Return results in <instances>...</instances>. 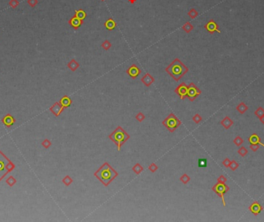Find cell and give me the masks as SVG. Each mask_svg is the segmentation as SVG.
I'll use <instances>...</instances> for the list:
<instances>
[{
	"label": "cell",
	"mask_w": 264,
	"mask_h": 222,
	"mask_svg": "<svg viewBox=\"0 0 264 222\" xmlns=\"http://www.w3.org/2000/svg\"><path fill=\"white\" fill-rule=\"evenodd\" d=\"M117 176H118L117 172L107 162H104V164L94 173V177H96L97 180L103 183L105 187H107Z\"/></svg>",
	"instance_id": "cell-1"
},
{
	"label": "cell",
	"mask_w": 264,
	"mask_h": 222,
	"mask_svg": "<svg viewBox=\"0 0 264 222\" xmlns=\"http://www.w3.org/2000/svg\"><path fill=\"white\" fill-rule=\"evenodd\" d=\"M165 71L175 81H179L189 71V68L179 59L176 58L165 68Z\"/></svg>",
	"instance_id": "cell-2"
},
{
	"label": "cell",
	"mask_w": 264,
	"mask_h": 222,
	"mask_svg": "<svg viewBox=\"0 0 264 222\" xmlns=\"http://www.w3.org/2000/svg\"><path fill=\"white\" fill-rule=\"evenodd\" d=\"M108 138L116 144L117 147V151L120 152L121 146L129 139L130 136L126 132V131L123 129L122 127L118 126L115 128L114 132H112L109 135Z\"/></svg>",
	"instance_id": "cell-3"
},
{
	"label": "cell",
	"mask_w": 264,
	"mask_h": 222,
	"mask_svg": "<svg viewBox=\"0 0 264 222\" xmlns=\"http://www.w3.org/2000/svg\"><path fill=\"white\" fill-rule=\"evenodd\" d=\"M163 126L168 129L170 132H173L176 128H178L181 124V121L179 120L175 114L171 113L162 122Z\"/></svg>",
	"instance_id": "cell-4"
},
{
	"label": "cell",
	"mask_w": 264,
	"mask_h": 222,
	"mask_svg": "<svg viewBox=\"0 0 264 222\" xmlns=\"http://www.w3.org/2000/svg\"><path fill=\"white\" fill-rule=\"evenodd\" d=\"M212 191H214L215 193H217L218 195L222 198V201H223V206H225V199H224V194H225L226 192H228L229 191V187L228 186L226 185L225 183H220V182H218L216 184L212 187Z\"/></svg>",
	"instance_id": "cell-5"
},
{
	"label": "cell",
	"mask_w": 264,
	"mask_h": 222,
	"mask_svg": "<svg viewBox=\"0 0 264 222\" xmlns=\"http://www.w3.org/2000/svg\"><path fill=\"white\" fill-rule=\"evenodd\" d=\"M201 93H202V92L199 89L198 87H196L195 84H193V83H190L188 86V93H187L186 97L189 98V99L191 102H193Z\"/></svg>",
	"instance_id": "cell-6"
},
{
	"label": "cell",
	"mask_w": 264,
	"mask_h": 222,
	"mask_svg": "<svg viewBox=\"0 0 264 222\" xmlns=\"http://www.w3.org/2000/svg\"><path fill=\"white\" fill-rule=\"evenodd\" d=\"M9 159L3 154L2 152L0 151V181L2 180L4 176L8 173V170H6L5 166L8 163Z\"/></svg>",
	"instance_id": "cell-7"
},
{
	"label": "cell",
	"mask_w": 264,
	"mask_h": 222,
	"mask_svg": "<svg viewBox=\"0 0 264 222\" xmlns=\"http://www.w3.org/2000/svg\"><path fill=\"white\" fill-rule=\"evenodd\" d=\"M175 92L177 94H179L181 100H184L185 98L187 96V93H188V85H186L185 82H182L181 84H179V86L176 88Z\"/></svg>",
	"instance_id": "cell-8"
},
{
	"label": "cell",
	"mask_w": 264,
	"mask_h": 222,
	"mask_svg": "<svg viewBox=\"0 0 264 222\" xmlns=\"http://www.w3.org/2000/svg\"><path fill=\"white\" fill-rule=\"evenodd\" d=\"M126 72H127V74H128L132 79H135L137 76L140 74L141 71L140 68H138V67H137L135 64H132V65L127 69V71H126Z\"/></svg>",
	"instance_id": "cell-9"
},
{
	"label": "cell",
	"mask_w": 264,
	"mask_h": 222,
	"mask_svg": "<svg viewBox=\"0 0 264 222\" xmlns=\"http://www.w3.org/2000/svg\"><path fill=\"white\" fill-rule=\"evenodd\" d=\"M63 109H64V108L63 107L60 102H56L55 104H53L51 107L49 108V111L57 117H58L62 113Z\"/></svg>",
	"instance_id": "cell-10"
},
{
	"label": "cell",
	"mask_w": 264,
	"mask_h": 222,
	"mask_svg": "<svg viewBox=\"0 0 264 222\" xmlns=\"http://www.w3.org/2000/svg\"><path fill=\"white\" fill-rule=\"evenodd\" d=\"M68 23H69V24L72 26L73 29L77 30V29H78L80 28V26H81V25H83V20L80 19H79L74 15L72 18L70 19V20L68 21Z\"/></svg>",
	"instance_id": "cell-11"
},
{
	"label": "cell",
	"mask_w": 264,
	"mask_h": 222,
	"mask_svg": "<svg viewBox=\"0 0 264 222\" xmlns=\"http://www.w3.org/2000/svg\"><path fill=\"white\" fill-rule=\"evenodd\" d=\"M249 210L254 214V215H257L259 213H261L262 211L263 210V207L259 204L258 201H255L253 204L250 205V207H249Z\"/></svg>",
	"instance_id": "cell-12"
},
{
	"label": "cell",
	"mask_w": 264,
	"mask_h": 222,
	"mask_svg": "<svg viewBox=\"0 0 264 222\" xmlns=\"http://www.w3.org/2000/svg\"><path fill=\"white\" fill-rule=\"evenodd\" d=\"M141 82H142L143 84H145V86L149 87L151 86V84H152L153 83H154L155 78H153L152 76L150 74L147 73L145 74V75L141 78Z\"/></svg>",
	"instance_id": "cell-13"
},
{
	"label": "cell",
	"mask_w": 264,
	"mask_h": 222,
	"mask_svg": "<svg viewBox=\"0 0 264 222\" xmlns=\"http://www.w3.org/2000/svg\"><path fill=\"white\" fill-rule=\"evenodd\" d=\"M2 122H3V123L4 124V126H5L6 127H10V126L14 125L15 119H14V118H13L12 115H9V114H7V115H5V117L2 119Z\"/></svg>",
	"instance_id": "cell-14"
},
{
	"label": "cell",
	"mask_w": 264,
	"mask_h": 222,
	"mask_svg": "<svg viewBox=\"0 0 264 222\" xmlns=\"http://www.w3.org/2000/svg\"><path fill=\"white\" fill-rule=\"evenodd\" d=\"M249 142H250V144H259V145H261L262 146L264 147V144L260 142V138L257 134H253L251 136H249Z\"/></svg>",
	"instance_id": "cell-15"
},
{
	"label": "cell",
	"mask_w": 264,
	"mask_h": 222,
	"mask_svg": "<svg viewBox=\"0 0 264 222\" xmlns=\"http://www.w3.org/2000/svg\"><path fill=\"white\" fill-rule=\"evenodd\" d=\"M60 102V104H61V105H62L64 108H67L70 106V105L72 104V100L70 99L68 96L65 95V96L63 97L60 100V102Z\"/></svg>",
	"instance_id": "cell-16"
},
{
	"label": "cell",
	"mask_w": 264,
	"mask_h": 222,
	"mask_svg": "<svg viewBox=\"0 0 264 222\" xmlns=\"http://www.w3.org/2000/svg\"><path fill=\"white\" fill-rule=\"evenodd\" d=\"M104 26H105V28H106L107 29H108V30H113V29L117 26V23L116 22L114 21L113 19L110 18L105 22Z\"/></svg>",
	"instance_id": "cell-17"
},
{
	"label": "cell",
	"mask_w": 264,
	"mask_h": 222,
	"mask_svg": "<svg viewBox=\"0 0 264 222\" xmlns=\"http://www.w3.org/2000/svg\"><path fill=\"white\" fill-rule=\"evenodd\" d=\"M67 67L70 71H77L78 68H79V67H80V64L78 63L77 61L76 60H74V59H72V60H70V62L67 64Z\"/></svg>",
	"instance_id": "cell-18"
},
{
	"label": "cell",
	"mask_w": 264,
	"mask_h": 222,
	"mask_svg": "<svg viewBox=\"0 0 264 222\" xmlns=\"http://www.w3.org/2000/svg\"><path fill=\"white\" fill-rule=\"evenodd\" d=\"M221 124L225 129H228L233 126V122L229 118V117H225L223 120L221 121Z\"/></svg>",
	"instance_id": "cell-19"
},
{
	"label": "cell",
	"mask_w": 264,
	"mask_h": 222,
	"mask_svg": "<svg viewBox=\"0 0 264 222\" xmlns=\"http://www.w3.org/2000/svg\"><path fill=\"white\" fill-rule=\"evenodd\" d=\"M236 109H237V111H238L240 114H243V113L246 112V111L248 110V107H247V105H246L245 103L241 102L240 104L236 107Z\"/></svg>",
	"instance_id": "cell-20"
},
{
	"label": "cell",
	"mask_w": 264,
	"mask_h": 222,
	"mask_svg": "<svg viewBox=\"0 0 264 222\" xmlns=\"http://www.w3.org/2000/svg\"><path fill=\"white\" fill-rule=\"evenodd\" d=\"M75 16L79 19H80L83 20L87 17V13L83 9H78V10H76Z\"/></svg>",
	"instance_id": "cell-21"
},
{
	"label": "cell",
	"mask_w": 264,
	"mask_h": 222,
	"mask_svg": "<svg viewBox=\"0 0 264 222\" xmlns=\"http://www.w3.org/2000/svg\"><path fill=\"white\" fill-rule=\"evenodd\" d=\"M205 28L210 32V33H213V32L216 30V24L213 21H210L207 23V25L205 26Z\"/></svg>",
	"instance_id": "cell-22"
},
{
	"label": "cell",
	"mask_w": 264,
	"mask_h": 222,
	"mask_svg": "<svg viewBox=\"0 0 264 222\" xmlns=\"http://www.w3.org/2000/svg\"><path fill=\"white\" fill-rule=\"evenodd\" d=\"M143 170H144V169H143L142 166H141L140 163H136V164L132 167V170H133L137 175H139L142 172Z\"/></svg>",
	"instance_id": "cell-23"
},
{
	"label": "cell",
	"mask_w": 264,
	"mask_h": 222,
	"mask_svg": "<svg viewBox=\"0 0 264 222\" xmlns=\"http://www.w3.org/2000/svg\"><path fill=\"white\" fill-rule=\"evenodd\" d=\"M181 29L189 33H190V32L193 29V26H192V24L190 23L189 22H187V23H185L183 26H181Z\"/></svg>",
	"instance_id": "cell-24"
},
{
	"label": "cell",
	"mask_w": 264,
	"mask_h": 222,
	"mask_svg": "<svg viewBox=\"0 0 264 222\" xmlns=\"http://www.w3.org/2000/svg\"><path fill=\"white\" fill-rule=\"evenodd\" d=\"M5 183H7L9 187H13V186H14L16 183V180L13 177V176H10L9 177H8L6 179Z\"/></svg>",
	"instance_id": "cell-25"
},
{
	"label": "cell",
	"mask_w": 264,
	"mask_h": 222,
	"mask_svg": "<svg viewBox=\"0 0 264 222\" xmlns=\"http://www.w3.org/2000/svg\"><path fill=\"white\" fill-rule=\"evenodd\" d=\"M62 182L65 184V186H67V187H69V186L73 183V179L70 177V176H66L63 179Z\"/></svg>",
	"instance_id": "cell-26"
},
{
	"label": "cell",
	"mask_w": 264,
	"mask_h": 222,
	"mask_svg": "<svg viewBox=\"0 0 264 222\" xmlns=\"http://www.w3.org/2000/svg\"><path fill=\"white\" fill-rule=\"evenodd\" d=\"M255 115H256L257 117L259 118H261L262 117H263L264 116L263 108L262 107H259V108H257L256 112H255Z\"/></svg>",
	"instance_id": "cell-27"
},
{
	"label": "cell",
	"mask_w": 264,
	"mask_h": 222,
	"mask_svg": "<svg viewBox=\"0 0 264 222\" xmlns=\"http://www.w3.org/2000/svg\"><path fill=\"white\" fill-rule=\"evenodd\" d=\"M5 167H6V170H8V172L9 173V172H12V171L15 169L16 166H15V164H14L12 161L9 160V161L8 162V163H7L6 166H5Z\"/></svg>",
	"instance_id": "cell-28"
},
{
	"label": "cell",
	"mask_w": 264,
	"mask_h": 222,
	"mask_svg": "<svg viewBox=\"0 0 264 222\" xmlns=\"http://www.w3.org/2000/svg\"><path fill=\"white\" fill-rule=\"evenodd\" d=\"M190 177H189V176H188L186 173H184L183 175L181 176V177H180V180H181L182 183H184V184H186L190 181Z\"/></svg>",
	"instance_id": "cell-29"
},
{
	"label": "cell",
	"mask_w": 264,
	"mask_h": 222,
	"mask_svg": "<svg viewBox=\"0 0 264 222\" xmlns=\"http://www.w3.org/2000/svg\"><path fill=\"white\" fill-rule=\"evenodd\" d=\"M101 47H103L105 50H107L111 47V42H110L109 40L106 39V40H104V42H103V43L101 44Z\"/></svg>",
	"instance_id": "cell-30"
},
{
	"label": "cell",
	"mask_w": 264,
	"mask_h": 222,
	"mask_svg": "<svg viewBox=\"0 0 264 222\" xmlns=\"http://www.w3.org/2000/svg\"><path fill=\"white\" fill-rule=\"evenodd\" d=\"M9 5L10 6L11 8L16 9L19 5V2L18 0H9Z\"/></svg>",
	"instance_id": "cell-31"
},
{
	"label": "cell",
	"mask_w": 264,
	"mask_h": 222,
	"mask_svg": "<svg viewBox=\"0 0 264 222\" xmlns=\"http://www.w3.org/2000/svg\"><path fill=\"white\" fill-rule=\"evenodd\" d=\"M198 165H199V167H205L207 166V159H199L198 161Z\"/></svg>",
	"instance_id": "cell-32"
},
{
	"label": "cell",
	"mask_w": 264,
	"mask_h": 222,
	"mask_svg": "<svg viewBox=\"0 0 264 222\" xmlns=\"http://www.w3.org/2000/svg\"><path fill=\"white\" fill-rule=\"evenodd\" d=\"M238 153L241 156H245L248 153V150H247L244 146H242L240 149L238 150Z\"/></svg>",
	"instance_id": "cell-33"
},
{
	"label": "cell",
	"mask_w": 264,
	"mask_h": 222,
	"mask_svg": "<svg viewBox=\"0 0 264 222\" xmlns=\"http://www.w3.org/2000/svg\"><path fill=\"white\" fill-rule=\"evenodd\" d=\"M233 142L236 144L237 146H239L240 145L243 143V139L241 138L240 136H237L234 140H233Z\"/></svg>",
	"instance_id": "cell-34"
},
{
	"label": "cell",
	"mask_w": 264,
	"mask_h": 222,
	"mask_svg": "<svg viewBox=\"0 0 264 222\" xmlns=\"http://www.w3.org/2000/svg\"><path fill=\"white\" fill-rule=\"evenodd\" d=\"M188 14H189V16H190L192 19L195 18V17L198 16V13H197V11L195 10V9H191L189 10V13H188Z\"/></svg>",
	"instance_id": "cell-35"
},
{
	"label": "cell",
	"mask_w": 264,
	"mask_h": 222,
	"mask_svg": "<svg viewBox=\"0 0 264 222\" xmlns=\"http://www.w3.org/2000/svg\"><path fill=\"white\" fill-rule=\"evenodd\" d=\"M51 145H52L51 142L49 141V139H47V138L44 139L43 141V142H42V146H43L45 149H48Z\"/></svg>",
	"instance_id": "cell-36"
},
{
	"label": "cell",
	"mask_w": 264,
	"mask_h": 222,
	"mask_svg": "<svg viewBox=\"0 0 264 222\" xmlns=\"http://www.w3.org/2000/svg\"><path fill=\"white\" fill-rule=\"evenodd\" d=\"M229 167H230L231 170L234 171V170H236L239 167V163L236 161H235V160H233V161H231Z\"/></svg>",
	"instance_id": "cell-37"
},
{
	"label": "cell",
	"mask_w": 264,
	"mask_h": 222,
	"mask_svg": "<svg viewBox=\"0 0 264 222\" xmlns=\"http://www.w3.org/2000/svg\"><path fill=\"white\" fill-rule=\"evenodd\" d=\"M158 166H157L155 163H151V164L149 166V167H148V170H150L151 173H155L156 171L158 170Z\"/></svg>",
	"instance_id": "cell-38"
},
{
	"label": "cell",
	"mask_w": 264,
	"mask_h": 222,
	"mask_svg": "<svg viewBox=\"0 0 264 222\" xmlns=\"http://www.w3.org/2000/svg\"><path fill=\"white\" fill-rule=\"evenodd\" d=\"M202 117H201V116H200V115H199V114H196V115H195L194 116H193V118H192V120L194 121L196 123V124H199V123L200 122H201V121H202Z\"/></svg>",
	"instance_id": "cell-39"
},
{
	"label": "cell",
	"mask_w": 264,
	"mask_h": 222,
	"mask_svg": "<svg viewBox=\"0 0 264 222\" xmlns=\"http://www.w3.org/2000/svg\"><path fill=\"white\" fill-rule=\"evenodd\" d=\"M135 118H136V119H137L138 122H141L145 118V116L142 112H139L138 114H137V115H136V117Z\"/></svg>",
	"instance_id": "cell-40"
},
{
	"label": "cell",
	"mask_w": 264,
	"mask_h": 222,
	"mask_svg": "<svg viewBox=\"0 0 264 222\" xmlns=\"http://www.w3.org/2000/svg\"><path fill=\"white\" fill-rule=\"evenodd\" d=\"M38 0H27V3L29 5H30L31 7H35L37 4H38Z\"/></svg>",
	"instance_id": "cell-41"
},
{
	"label": "cell",
	"mask_w": 264,
	"mask_h": 222,
	"mask_svg": "<svg viewBox=\"0 0 264 222\" xmlns=\"http://www.w3.org/2000/svg\"><path fill=\"white\" fill-rule=\"evenodd\" d=\"M230 163H231V161L229 160V159H228V158H226V159H224V161L223 162V166H225V167H229Z\"/></svg>",
	"instance_id": "cell-42"
},
{
	"label": "cell",
	"mask_w": 264,
	"mask_h": 222,
	"mask_svg": "<svg viewBox=\"0 0 264 222\" xmlns=\"http://www.w3.org/2000/svg\"><path fill=\"white\" fill-rule=\"evenodd\" d=\"M250 149H252V151L256 152L258 149H259V144H251L250 145Z\"/></svg>",
	"instance_id": "cell-43"
},
{
	"label": "cell",
	"mask_w": 264,
	"mask_h": 222,
	"mask_svg": "<svg viewBox=\"0 0 264 222\" xmlns=\"http://www.w3.org/2000/svg\"><path fill=\"white\" fill-rule=\"evenodd\" d=\"M217 180H218V182H220V183H225V182H226V180H227V179H226V178H225L223 175H221L218 178Z\"/></svg>",
	"instance_id": "cell-44"
},
{
	"label": "cell",
	"mask_w": 264,
	"mask_h": 222,
	"mask_svg": "<svg viewBox=\"0 0 264 222\" xmlns=\"http://www.w3.org/2000/svg\"><path fill=\"white\" fill-rule=\"evenodd\" d=\"M136 1H137V0H128V2H129L131 4H134V3H136Z\"/></svg>",
	"instance_id": "cell-45"
},
{
	"label": "cell",
	"mask_w": 264,
	"mask_h": 222,
	"mask_svg": "<svg viewBox=\"0 0 264 222\" xmlns=\"http://www.w3.org/2000/svg\"><path fill=\"white\" fill-rule=\"evenodd\" d=\"M259 119H260V121H261L263 123V125H264V116L263 117H262L261 118H259Z\"/></svg>",
	"instance_id": "cell-46"
},
{
	"label": "cell",
	"mask_w": 264,
	"mask_h": 222,
	"mask_svg": "<svg viewBox=\"0 0 264 222\" xmlns=\"http://www.w3.org/2000/svg\"><path fill=\"white\" fill-rule=\"evenodd\" d=\"M101 1H105V0H101Z\"/></svg>",
	"instance_id": "cell-47"
}]
</instances>
